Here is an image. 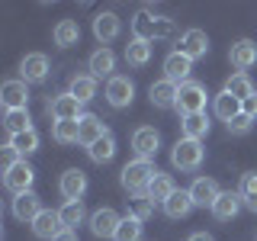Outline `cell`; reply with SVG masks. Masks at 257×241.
<instances>
[{
  "label": "cell",
  "instance_id": "obj_1",
  "mask_svg": "<svg viewBox=\"0 0 257 241\" xmlns=\"http://www.w3.org/2000/svg\"><path fill=\"white\" fill-rule=\"evenodd\" d=\"M132 39H142V42H167V39H177V23L171 16L135 13L132 16Z\"/></svg>",
  "mask_w": 257,
  "mask_h": 241
},
{
  "label": "cell",
  "instance_id": "obj_2",
  "mask_svg": "<svg viewBox=\"0 0 257 241\" xmlns=\"http://www.w3.org/2000/svg\"><path fill=\"white\" fill-rule=\"evenodd\" d=\"M158 167L151 164V161H128L122 167V174H119V180H122V187L132 193V196H142V193H148V183L155 180Z\"/></svg>",
  "mask_w": 257,
  "mask_h": 241
},
{
  "label": "cell",
  "instance_id": "obj_3",
  "mask_svg": "<svg viewBox=\"0 0 257 241\" xmlns=\"http://www.w3.org/2000/svg\"><path fill=\"white\" fill-rule=\"evenodd\" d=\"M206 161V148L203 142H193V139H177L174 151H171V164L177 167V171H199Z\"/></svg>",
  "mask_w": 257,
  "mask_h": 241
},
{
  "label": "cell",
  "instance_id": "obj_4",
  "mask_svg": "<svg viewBox=\"0 0 257 241\" xmlns=\"http://www.w3.org/2000/svg\"><path fill=\"white\" fill-rule=\"evenodd\" d=\"M206 84H199V80H187V84H180V90H177V112L183 116H196V112H206Z\"/></svg>",
  "mask_w": 257,
  "mask_h": 241
},
{
  "label": "cell",
  "instance_id": "obj_5",
  "mask_svg": "<svg viewBox=\"0 0 257 241\" xmlns=\"http://www.w3.org/2000/svg\"><path fill=\"white\" fill-rule=\"evenodd\" d=\"M32 180H36V171H32V164L26 158L13 161V164L4 167V187L13 193V196H20V193H29L32 190Z\"/></svg>",
  "mask_w": 257,
  "mask_h": 241
},
{
  "label": "cell",
  "instance_id": "obj_6",
  "mask_svg": "<svg viewBox=\"0 0 257 241\" xmlns=\"http://www.w3.org/2000/svg\"><path fill=\"white\" fill-rule=\"evenodd\" d=\"M132 100H135V84H132L128 74H116V77L106 80V103L112 109L132 106Z\"/></svg>",
  "mask_w": 257,
  "mask_h": 241
},
{
  "label": "cell",
  "instance_id": "obj_7",
  "mask_svg": "<svg viewBox=\"0 0 257 241\" xmlns=\"http://www.w3.org/2000/svg\"><path fill=\"white\" fill-rule=\"evenodd\" d=\"M158 148H161V132L155 126H142L132 132V151L139 161H151L158 155Z\"/></svg>",
  "mask_w": 257,
  "mask_h": 241
},
{
  "label": "cell",
  "instance_id": "obj_8",
  "mask_svg": "<svg viewBox=\"0 0 257 241\" xmlns=\"http://www.w3.org/2000/svg\"><path fill=\"white\" fill-rule=\"evenodd\" d=\"M0 103H4V112L26 109V103H29V84H26V80H4V84H0Z\"/></svg>",
  "mask_w": 257,
  "mask_h": 241
},
{
  "label": "cell",
  "instance_id": "obj_9",
  "mask_svg": "<svg viewBox=\"0 0 257 241\" xmlns=\"http://www.w3.org/2000/svg\"><path fill=\"white\" fill-rule=\"evenodd\" d=\"M48 71H52V64H48V58L42 52H29L20 61V80H26V84H42L48 77Z\"/></svg>",
  "mask_w": 257,
  "mask_h": 241
},
{
  "label": "cell",
  "instance_id": "obj_10",
  "mask_svg": "<svg viewBox=\"0 0 257 241\" xmlns=\"http://www.w3.org/2000/svg\"><path fill=\"white\" fill-rule=\"evenodd\" d=\"M177 52L187 55L190 61L206 58V52H209V36H206L203 29H187V32L180 36V42H177Z\"/></svg>",
  "mask_w": 257,
  "mask_h": 241
},
{
  "label": "cell",
  "instance_id": "obj_11",
  "mask_svg": "<svg viewBox=\"0 0 257 241\" xmlns=\"http://www.w3.org/2000/svg\"><path fill=\"white\" fill-rule=\"evenodd\" d=\"M119 225H122V219H119V212H116V209H109V206L96 209V212L90 215V231H93L96 238H116Z\"/></svg>",
  "mask_w": 257,
  "mask_h": 241
},
{
  "label": "cell",
  "instance_id": "obj_12",
  "mask_svg": "<svg viewBox=\"0 0 257 241\" xmlns=\"http://www.w3.org/2000/svg\"><path fill=\"white\" fill-rule=\"evenodd\" d=\"M58 190H61L64 203H74V199H80L87 193V174L80 171V167H68L58 180Z\"/></svg>",
  "mask_w": 257,
  "mask_h": 241
},
{
  "label": "cell",
  "instance_id": "obj_13",
  "mask_svg": "<svg viewBox=\"0 0 257 241\" xmlns=\"http://www.w3.org/2000/svg\"><path fill=\"white\" fill-rule=\"evenodd\" d=\"M48 112H52L55 123H58V119H80L84 116V103L71 93H58V96L48 100Z\"/></svg>",
  "mask_w": 257,
  "mask_h": 241
},
{
  "label": "cell",
  "instance_id": "obj_14",
  "mask_svg": "<svg viewBox=\"0 0 257 241\" xmlns=\"http://www.w3.org/2000/svg\"><path fill=\"white\" fill-rule=\"evenodd\" d=\"M228 61L235 64L241 74H247V68L257 64V42L254 39H238V42L228 48Z\"/></svg>",
  "mask_w": 257,
  "mask_h": 241
},
{
  "label": "cell",
  "instance_id": "obj_15",
  "mask_svg": "<svg viewBox=\"0 0 257 241\" xmlns=\"http://www.w3.org/2000/svg\"><path fill=\"white\" fill-rule=\"evenodd\" d=\"M177 90H180V87L171 84L167 77L155 80V84L148 87V100H151V106H158V109H177Z\"/></svg>",
  "mask_w": 257,
  "mask_h": 241
},
{
  "label": "cell",
  "instance_id": "obj_16",
  "mask_svg": "<svg viewBox=\"0 0 257 241\" xmlns=\"http://www.w3.org/2000/svg\"><path fill=\"white\" fill-rule=\"evenodd\" d=\"M190 74H193V61L187 58V55H180V52H171L164 58V77L171 80V84H187L190 80Z\"/></svg>",
  "mask_w": 257,
  "mask_h": 241
},
{
  "label": "cell",
  "instance_id": "obj_17",
  "mask_svg": "<svg viewBox=\"0 0 257 241\" xmlns=\"http://www.w3.org/2000/svg\"><path fill=\"white\" fill-rule=\"evenodd\" d=\"M190 196H193V206H209L212 209L215 206V199L222 196V190H219V183L212 180V177H196L193 180V187H190Z\"/></svg>",
  "mask_w": 257,
  "mask_h": 241
},
{
  "label": "cell",
  "instance_id": "obj_18",
  "mask_svg": "<svg viewBox=\"0 0 257 241\" xmlns=\"http://www.w3.org/2000/svg\"><path fill=\"white\" fill-rule=\"evenodd\" d=\"M42 212H45V209H42V199H39L32 190H29V193H20V196H13V215H16L20 222H29V225H32Z\"/></svg>",
  "mask_w": 257,
  "mask_h": 241
},
{
  "label": "cell",
  "instance_id": "obj_19",
  "mask_svg": "<svg viewBox=\"0 0 257 241\" xmlns=\"http://www.w3.org/2000/svg\"><path fill=\"white\" fill-rule=\"evenodd\" d=\"M119 32H122V20H119L112 10H103L93 16V36L100 39L103 45L112 42V39H119Z\"/></svg>",
  "mask_w": 257,
  "mask_h": 241
},
{
  "label": "cell",
  "instance_id": "obj_20",
  "mask_svg": "<svg viewBox=\"0 0 257 241\" xmlns=\"http://www.w3.org/2000/svg\"><path fill=\"white\" fill-rule=\"evenodd\" d=\"M87 68H90V77H116V55H112V48H106V45H100L96 52L90 55V61H87Z\"/></svg>",
  "mask_w": 257,
  "mask_h": 241
},
{
  "label": "cell",
  "instance_id": "obj_21",
  "mask_svg": "<svg viewBox=\"0 0 257 241\" xmlns=\"http://www.w3.org/2000/svg\"><path fill=\"white\" fill-rule=\"evenodd\" d=\"M61 231H64V222H61L58 212H52V209H45V212L32 222V235L42 238V241H55Z\"/></svg>",
  "mask_w": 257,
  "mask_h": 241
},
{
  "label": "cell",
  "instance_id": "obj_22",
  "mask_svg": "<svg viewBox=\"0 0 257 241\" xmlns=\"http://www.w3.org/2000/svg\"><path fill=\"white\" fill-rule=\"evenodd\" d=\"M241 206H244L241 193H235V190H222V196L215 199V206H212V215H215L219 222H231V219L241 212Z\"/></svg>",
  "mask_w": 257,
  "mask_h": 241
},
{
  "label": "cell",
  "instance_id": "obj_23",
  "mask_svg": "<svg viewBox=\"0 0 257 241\" xmlns=\"http://www.w3.org/2000/svg\"><path fill=\"white\" fill-rule=\"evenodd\" d=\"M174 193H177L174 177H171V174H164V171H158V174H155V180L148 183V193H145V196H148L151 203H161V206H164L167 199L174 196Z\"/></svg>",
  "mask_w": 257,
  "mask_h": 241
},
{
  "label": "cell",
  "instance_id": "obj_24",
  "mask_svg": "<svg viewBox=\"0 0 257 241\" xmlns=\"http://www.w3.org/2000/svg\"><path fill=\"white\" fill-rule=\"evenodd\" d=\"M77 123H80V139H77V142L84 145V148H90L96 139H103V135L109 132V129L100 123V116H93V112H84Z\"/></svg>",
  "mask_w": 257,
  "mask_h": 241
},
{
  "label": "cell",
  "instance_id": "obj_25",
  "mask_svg": "<svg viewBox=\"0 0 257 241\" xmlns=\"http://www.w3.org/2000/svg\"><path fill=\"white\" fill-rule=\"evenodd\" d=\"M52 39H55V45H61V48L77 45V42H80V26H77V20H58V23H55V29H52Z\"/></svg>",
  "mask_w": 257,
  "mask_h": 241
},
{
  "label": "cell",
  "instance_id": "obj_26",
  "mask_svg": "<svg viewBox=\"0 0 257 241\" xmlns=\"http://www.w3.org/2000/svg\"><path fill=\"white\" fill-rule=\"evenodd\" d=\"M193 196H190V190H177L171 199L164 203V212H167V219H187V215L193 212Z\"/></svg>",
  "mask_w": 257,
  "mask_h": 241
},
{
  "label": "cell",
  "instance_id": "obj_27",
  "mask_svg": "<svg viewBox=\"0 0 257 241\" xmlns=\"http://www.w3.org/2000/svg\"><path fill=\"white\" fill-rule=\"evenodd\" d=\"M180 132H183V139L203 142L206 135H209V116H206V112H196V116H183V119H180Z\"/></svg>",
  "mask_w": 257,
  "mask_h": 241
},
{
  "label": "cell",
  "instance_id": "obj_28",
  "mask_svg": "<svg viewBox=\"0 0 257 241\" xmlns=\"http://www.w3.org/2000/svg\"><path fill=\"white\" fill-rule=\"evenodd\" d=\"M68 93L77 96L80 103H90L93 96H96V77H90V74H74V77H71Z\"/></svg>",
  "mask_w": 257,
  "mask_h": 241
},
{
  "label": "cell",
  "instance_id": "obj_29",
  "mask_svg": "<svg viewBox=\"0 0 257 241\" xmlns=\"http://www.w3.org/2000/svg\"><path fill=\"white\" fill-rule=\"evenodd\" d=\"M52 139L58 145H74L80 139V123L77 119H58V123H52Z\"/></svg>",
  "mask_w": 257,
  "mask_h": 241
},
{
  "label": "cell",
  "instance_id": "obj_30",
  "mask_svg": "<svg viewBox=\"0 0 257 241\" xmlns=\"http://www.w3.org/2000/svg\"><path fill=\"white\" fill-rule=\"evenodd\" d=\"M87 155H90V161H96V164H106V161H112V155H116V135L106 132L103 139H96L90 148H87Z\"/></svg>",
  "mask_w": 257,
  "mask_h": 241
},
{
  "label": "cell",
  "instance_id": "obj_31",
  "mask_svg": "<svg viewBox=\"0 0 257 241\" xmlns=\"http://www.w3.org/2000/svg\"><path fill=\"white\" fill-rule=\"evenodd\" d=\"M225 90L235 96V100H241V103H244L247 96H254V93H257V90H254V80L247 77V74H241V71H235V74L225 80Z\"/></svg>",
  "mask_w": 257,
  "mask_h": 241
},
{
  "label": "cell",
  "instance_id": "obj_32",
  "mask_svg": "<svg viewBox=\"0 0 257 241\" xmlns=\"http://www.w3.org/2000/svg\"><path fill=\"white\" fill-rule=\"evenodd\" d=\"M212 109H215V116L222 119V123H231V119L241 112V100H235L228 90H222L219 96H215V103H212Z\"/></svg>",
  "mask_w": 257,
  "mask_h": 241
},
{
  "label": "cell",
  "instance_id": "obj_33",
  "mask_svg": "<svg viewBox=\"0 0 257 241\" xmlns=\"http://www.w3.org/2000/svg\"><path fill=\"white\" fill-rule=\"evenodd\" d=\"M125 61L132 64V68H145V64L151 61V42H142V39H132V42L125 45Z\"/></svg>",
  "mask_w": 257,
  "mask_h": 241
},
{
  "label": "cell",
  "instance_id": "obj_34",
  "mask_svg": "<svg viewBox=\"0 0 257 241\" xmlns=\"http://www.w3.org/2000/svg\"><path fill=\"white\" fill-rule=\"evenodd\" d=\"M7 142L13 145V151H16L20 158H26V155H32V151H39V132H36V129L20 132V135H10Z\"/></svg>",
  "mask_w": 257,
  "mask_h": 241
},
{
  "label": "cell",
  "instance_id": "obj_35",
  "mask_svg": "<svg viewBox=\"0 0 257 241\" xmlns=\"http://www.w3.org/2000/svg\"><path fill=\"white\" fill-rule=\"evenodd\" d=\"M4 129H7V132H10V135L29 132V129H32L29 109H10V112H4Z\"/></svg>",
  "mask_w": 257,
  "mask_h": 241
},
{
  "label": "cell",
  "instance_id": "obj_36",
  "mask_svg": "<svg viewBox=\"0 0 257 241\" xmlns=\"http://www.w3.org/2000/svg\"><path fill=\"white\" fill-rule=\"evenodd\" d=\"M58 215H61L64 228L74 231V225H80V222L87 219V209H84V203H80V199H74V203H64V206L58 209Z\"/></svg>",
  "mask_w": 257,
  "mask_h": 241
},
{
  "label": "cell",
  "instance_id": "obj_37",
  "mask_svg": "<svg viewBox=\"0 0 257 241\" xmlns=\"http://www.w3.org/2000/svg\"><path fill=\"white\" fill-rule=\"evenodd\" d=\"M128 215H132V219H139V222L145 225L151 215H155V203H151L145 193H142V196H132V199H128Z\"/></svg>",
  "mask_w": 257,
  "mask_h": 241
},
{
  "label": "cell",
  "instance_id": "obj_38",
  "mask_svg": "<svg viewBox=\"0 0 257 241\" xmlns=\"http://www.w3.org/2000/svg\"><path fill=\"white\" fill-rule=\"evenodd\" d=\"M238 193H241V199H244V206L251 209V212H257V174H254V171L241 177Z\"/></svg>",
  "mask_w": 257,
  "mask_h": 241
},
{
  "label": "cell",
  "instance_id": "obj_39",
  "mask_svg": "<svg viewBox=\"0 0 257 241\" xmlns=\"http://www.w3.org/2000/svg\"><path fill=\"white\" fill-rule=\"evenodd\" d=\"M112 241H142V222H139V219H132V215H125Z\"/></svg>",
  "mask_w": 257,
  "mask_h": 241
},
{
  "label": "cell",
  "instance_id": "obj_40",
  "mask_svg": "<svg viewBox=\"0 0 257 241\" xmlns=\"http://www.w3.org/2000/svg\"><path fill=\"white\" fill-rule=\"evenodd\" d=\"M225 126H228V132H231V135H247V132L254 129V119L247 116V112H238V116L231 119V123H225Z\"/></svg>",
  "mask_w": 257,
  "mask_h": 241
},
{
  "label": "cell",
  "instance_id": "obj_41",
  "mask_svg": "<svg viewBox=\"0 0 257 241\" xmlns=\"http://www.w3.org/2000/svg\"><path fill=\"white\" fill-rule=\"evenodd\" d=\"M241 112H247L251 119H257V93H254V96H247V100L241 103Z\"/></svg>",
  "mask_w": 257,
  "mask_h": 241
},
{
  "label": "cell",
  "instance_id": "obj_42",
  "mask_svg": "<svg viewBox=\"0 0 257 241\" xmlns=\"http://www.w3.org/2000/svg\"><path fill=\"white\" fill-rule=\"evenodd\" d=\"M0 151H4V161H7V164H13V161H20V155L13 151V145H10V142H7V145H4Z\"/></svg>",
  "mask_w": 257,
  "mask_h": 241
},
{
  "label": "cell",
  "instance_id": "obj_43",
  "mask_svg": "<svg viewBox=\"0 0 257 241\" xmlns=\"http://www.w3.org/2000/svg\"><path fill=\"white\" fill-rule=\"evenodd\" d=\"M187 241H215V238H212V235H206V231H193Z\"/></svg>",
  "mask_w": 257,
  "mask_h": 241
},
{
  "label": "cell",
  "instance_id": "obj_44",
  "mask_svg": "<svg viewBox=\"0 0 257 241\" xmlns=\"http://www.w3.org/2000/svg\"><path fill=\"white\" fill-rule=\"evenodd\" d=\"M55 241H77V235H74V231H71V228H64V231H61V235L55 238Z\"/></svg>",
  "mask_w": 257,
  "mask_h": 241
}]
</instances>
